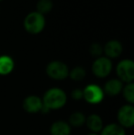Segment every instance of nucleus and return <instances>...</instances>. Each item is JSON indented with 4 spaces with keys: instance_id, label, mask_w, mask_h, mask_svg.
I'll list each match as a JSON object with an SVG mask.
<instances>
[{
    "instance_id": "3",
    "label": "nucleus",
    "mask_w": 134,
    "mask_h": 135,
    "mask_svg": "<svg viewBox=\"0 0 134 135\" xmlns=\"http://www.w3.org/2000/svg\"><path fill=\"white\" fill-rule=\"evenodd\" d=\"M46 75L51 79L55 81H62L69 76V67L62 61H52L46 66Z\"/></svg>"
},
{
    "instance_id": "12",
    "label": "nucleus",
    "mask_w": 134,
    "mask_h": 135,
    "mask_svg": "<svg viewBox=\"0 0 134 135\" xmlns=\"http://www.w3.org/2000/svg\"><path fill=\"white\" fill-rule=\"evenodd\" d=\"M72 127L66 120L58 119L52 123L50 127L51 135H71Z\"/></svg>"
},
{
    "instance_id": "16",
    "label": "nucleus",
    "mask_w": 134,
    "mask_h": 135,
    "mask_svg": "<svg viewBox=\"0 0 134 135\" xmlns=\"http://www.w3.org/2000/svg\"><path fill=\"white\" fill-rule=\"evenodd\" d=\"M121 94L123 98L126 100L127 104H134V83H128L124 84L123 88H122Z\"/></svg>"
},
{
    "instance_id": "20",
    "label": "nucleus",
    "mask_w": 134,
    "mask_h": 135,
    "mask_svg": "<svg viewBox=\"0 0 134 135\" xmlns=\"http://www.w3.org/2000/svg\"><path fill=\"white\" fill-rule=\"evenodd\" d=\"M71 98H73V100H76V101L82 100L83 99V89L78 88V87L73 89L71 92Z\"/></svg>"
},
{
    "instance_id": "2",
    "label": "nucleus",
    "mask_w": 134,
    "mask_h": 135,
    "mask_svg": "<svg viewBox=\"0 0 134 135\" xmlns=\"http://www.w3.org/2000/svg\"><path fill=\"white\" fill-rule=\"evenodd\" d=\"M46 20L43 15L37 11L31 12L24 20V28L31 34H39L44 30Z\"/></svg>"
},
{
    "instance_id": "18",
    "label": "nucleus",
    "mask_w": 134,
    "mask_h": 135,
    "mask_svg": "<svg viewBox=\"0 0 134 135\" xmlns=\"http://www.w3.org/2000/svg\"><path fill=\"white\" fill-rule=\"evenodd\" d=\"M52 7L53 3L52 0H39L37 3V12L44 16L52 11Z\"/></svg>"
},
{
    "instance_id": "9",
    "label": "nucleus",
    "mask_w": 134,
    "mask_h": 135,
    "mask_svg": "<svg viewBox=\"0 0 134 135\" xmlns=\"http://www.w3.org/2000/svg\"><path fill=\"white\" fill-rule=\"evenodd\" d=\"M122 51H123V47H122L121 42L117 40L108 41L103 48V52L105 54V56L110 60L120 57L122 54Z\"/></svg>"
},
{
    "instance_id": "4",
    "label": "nucleus",
    "mask_w": 134,
    "mask_h": 135,
    "mask_svg": "<svg viewBox=\"0 0 134 135\" xmlns=\"http://www.w3.org/2000/svg\"><path fill=\"white\" fill-rule=\"evenodd\" d=\"M103 88L97 84H88L83 88V99L90 105H98L105 98Z\"/></svg>"
},
{
    "instance_id": "21",
    "label": "nucleus",
    "mask_w": 134,
    "mask_h": 135,
    "mask_svg": "<svg viewBox=\"0 0 134 135\" xmlns=\"http://www.w3.org/2000/svg\"><path fill=\"white\" fill-rule=\"evenodd\" d=\"M87 135H100L99 133H95V132H89Z\"/></svg>"
},
{
    "instance_id": "13",
    "label": "nucleus",
    "mask_w": 134,
    "mask_h": 135,
    "mask_svg": "<svg viewBox=\"0 0 134 135\" xmlns=\"http://www.w3.org/2000/svg\"><path fill=\"white\" fill-rule=\"evenodd\" d=\"M15 68V62L13 58L9 55H0V75H10Z\"/></svg>"
},
{
    "instance_id": "6",
    "label": "nucleus",
    "mask_w": 134,
    "mask_h": 135,
    "mask_svg": "<svg viewBox=\"0 0 134 135\" xmlns=\"http://www.w3.org/2000/svg\"><path fill=\"white\" fill-rule=\"evenodd\" d=\"M113 70V62L106 56H100L95 59L92 64V73L97 78H106Z\"/></svg>"
},
{
    "instance_id": "8",
    "label": "nucleus",
    "mask_w": 134,
    "mask_h": 135,
    "mask_svg": "<svg viewBox=\"0 0 134 135\" xmlns=\"http://www.w3.org/2000/svg\"><path fill=\"white\" fill-rule=\"evenodd\" d=\"M42 107V99L37 95H29L24 98L22 102V108L29 114L41 113Z\"/></svg>"
},
{
    "instance_id": "11",
    "label": "nucleus",
    "mask_w": 134,
    "mask_h": 135,
    "mask_svg": "<svg viewBox=\"0 0 134 135\" xmlns=\"http://www.w3.org/2000/svg\"><path fill=\"white\" fill-rule=\"evenodd\" d=\"M85 125L90 131V132L99 133L104 127V121L101 116H99L98 114L93 113L86 117Z\"/></svg>"
},
{
    "instance_id": "7",
    "label": "nucleus",
    "mask_w": 134,
    "mask_h": 135,
    "mask_svg": "<svg viewBox=\"0 0 134 135\" xmlns=\"http://www.w3.org/2000/svg\"><path fill=\"white\" fill-rule=\"evenodd\" d=\"M117 123L126 129H131L134 126V106L124 104L117 111Z\"/></svg>"
},
{
    "instance_id": "1",
    "label": "nucleus",
    "mask_w": 134,
    "mask_h": 135,
    "mask_svg": "<svg viewBox=\"0 0 134 135\" xmlns=\"http://www.w3.org/2000/svg\"><path fill=\"white\" fill-rule=\"evenodd\" d=\"M43 107L41 113H49L51 110L61 109L66 105L68 97L63 88L57 86L51 87L41 97Z\"/></svg>"
},
{
    "instance_id": "19",
    "label": "nucleus",
    "mask_w": 134,
    "mask_h": 135,
    "mask_svg": "<svg viewBox=\"0 0 134 135\" xmlns=\"http://www.w3.org/2000/svg\"><path fill=\"white\" fill-rule=\"evenodd\" d=\"M89 52L95 58L100 57L102 56V54H103V47L99 43H93V44H91V46L89 48Z\"/></svg>"
},
{
    "instance_id": "15",
    "label": "nucleus",
    "mask_w": 134,
    "mask_h": 135,
    "mask_svg": "<svg viewBox=\"0 0 134 135\" xmlns=\"http://www.w3.org/2000/svg\"><path fill=\"white\" fill-rule=\"evenodd\" d=\"M86 116L82 111H73L70 114L67 122L72 128H80L86 123Z\"/></svg>"
},
{
    "instance_id": "17",
    "label": "nucleus",
    "mask_w": 134,
    "mask_h": 135,
    "mask_svg": "<svg viewBox=\"0 0 134 135\" xmlns=\"http://www.w3.org/2000/svg\"><path fill=\"white\" fill-rule=\"evenodd\" d=\"M86 76V71L82 66H75L69 71V76L73 81L80 82L84 80Z\"/></svg>"
},
{
    "instance_id": "14",
    "label": "nucleus",
    "mask_w": 134,
    "mask_h": 135,
    "mask_svg": "<svg viewBox=\"0 0 134 135\" xmlns=\"http://www.w3.org/2000/svg\"><path fill=\"white\" fill-rule=\"evenodd\" d=\"M100 135H126V130L117 122L108 123L104 125L103 129L99 132Z\"/></svg>"
},
{
    "instance_id": "5",
    "label": "nucleus",
    "mask_w": 134,
    "mask_h": 135,
    "mask_svg": "<svg viewBox=\"0 0 134 135\" xmlns=\"http://www.w3.org/2000/svg\"><path fill=\"white\" fill-rule=\"evenodd\" d=\"M117 78L123 84L132 83L134 81V62L131 59L120 61L116 66Z\"/></svg>"
},
{
    "instance_id": "22",
    "label": "nucleus",
    "mask_w": 134,
    "mask_h": 135,
    "mask_svg": "<svg viewBox=\"0 0 134 135\" xmlns=\"http://www.w3.org/2000/svg\"><path fill=\"white\" fill-rule=\"evenodd\" d=\"M0 1H2V0H0Z\"/></svg>"
},
{
    "instance_id": "10",
    "label": "nucleus",
    "mask_w": 134,
    "mask_h": 135,
    "mask_svg": "<svg viewBox=\"0 0 134 135\" xmlns=\"http://www.w3.org/2000/svg\"><path fill=\"white\" fill-rule=\"evenodd\" d=\"M124 84L118 78H111L108 79L105 83L103 88V91L105 95L109 97H117L120 94H121L122 88H123Z\"/></svg>"
}]
</instances>
